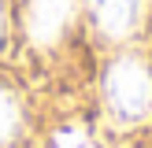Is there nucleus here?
<instances>
[{
	"instance_id": "1",
	"label": "nucleus",
	"mask_w": 152,
	"mask_h": 148,
	"mask_svg": "<svg viewBox=\"0 0 152 148\" xmlns=\"http://www.w3.org/2000/svg\"><path fill=\"white\" fill-rule=\"evenodd\" d=\"M104 96L119 118H141L152 111V70L145 59L123 56L104 74Z\"/></svg>"
},
{
	"instance_id": "2",
	"label": "nucleus",
	"mask_w": 152,
	"mask_h": 148,
	"mask_svg": "<svg viewBox=\"0 0 152 148\" xmlns=\"http://www.w3.org/2000/svg\"><path fill=\"white\" fill-rule=\"evenodd\" d=\"M74 15V0H26V33L34 44H56Z\"/></svg>"
},
{
	"instance_id": "3",
	"label": "nucleus",
	"mask_w": 152,
	"mask_h": 148,
	"mask_svg": "<svg viewBox=\"0 0 152 148\" xmlns=\"http://www.w3.org/2000/svg\"><path fill=\"white\" fill-rule=\"evenodd\" d=\"M93 15L104 37H130L145 15V0H93Z\"/></svg>"
},
{
	"instance_id": "4",
	"label": "nucleus",
	"mask_w": 152,
	"mask_h": 148,
	"mask_svg": "<svg viewBox=\"0 0 152 148\" xmlns=\"http://www.w3.org/2000/svg\"><path fill=\"white\" fill-rule=\"evenodd\" d=\"M15 130H19V100L7 89H0V144L11 141Z\"/></svg>"
},
{
	"instance_id": "5",
	"label": "nucleus",
	"mask_w": 152,
	"mask_h": 148,
	"mask_svg": "<svg viewBox=\"0 0 152 148\" xmlns=\"http://www.w3.org/2000/svg\"><path fill=\"white\" fill-rule=\"evenodd\" d=\"M56 148H100V144H96L86 130H63L56 137Z\"/></svg>"
}]
</instances>
